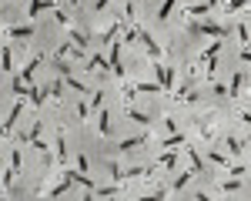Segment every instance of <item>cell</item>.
<instances>
[{"label":"cell","mask_w":251,"mask_h":201,"mask_svg":"<svg viewBox=\"0 0 251 201\" xmlns=\"http://www.w3.org/2000/svg\"><path fill=\"white\" fill-rule=\"evenodd\" d=\"M40 10H57V3H54V0H34V3H30V10H27V14H30V17H37Z\"/></svg>","instance_id":"ac0fdd59"},{"label":"cell","mask_w":251,"mask_h":201,"mask_svg":"<svg viewBox=\"0 0 251 201\" xmlns=\"http://www.w3.org/2000/svg\"><path fill=\"white\" fill-rule=\"evenodd\" d=\"M194 201H214V198L208 195V191H198V195H194Z\"/></svg>","instance_id":"f6af8a7d"},{"label":"cell","mask_w":251,"mask_h":201,"mask_svg":"<svg viewBox=\"0 0 251 201\" xmlns=\"http://www.w3.org/2000/svg\"><path fill=\"white\" fill-rule=\"evenodd\" d=\"M191 178H194V171H191V168H188V171H181V175H177V178L171 181V191H181V188H188V184H191Z\"/></svg>","instance_id":"9a60e30c"},{"label":"cell","mask_w":251,"mask_h":201,"mask_svg":"<svg viewBox=\"0 0 251 201\" xmlns=\"http://www.w3.org/2000/svg\"><path fill=\"white\" fill-rule=\"evenodd\" d=\"M198 30H201V34H211L214 40H221L225 34H228V27H225V24H214V20H208V24H201Z\"/></svg>","instance_id":"52a82bcc"},{"label":"cell","mask_w":251,"mask_h":201,"mask_svg":"<svg viewBox=\"0 0 251 201\" xmlns=\"http://www.w3.org/2000/svg\"><path fill=\"white\" fill-rule=\"evenodd\" d=\"M164 127H168V134H177V124H174V118H164Z\"/></svg>","instance_id":"b9f144b4"},{"label":"cell","mask_w":251,"mask_h":201,"mask_svg":"<svg viewBox=\"0 0 251 201\" xmlns=\"http://www.w3.org/2000/svg\"><path fill=\"white\" fill-rule=\"evenodd\" d=\"M168 191H154V195H148V198H137V201H164Z\"/></svg>","instance_id":"f35d334b"},{"label":"cell","mask_w":251,"mask_h":201,"mask_svg":"<svg viewBox=\"0 0 251 201\" xmlns=\"http://www.w3.org/2000/svg\"><path fill=\"white\" fill-rule=\"evenodd\" d=\"M10 168H14V171H20V168H24V154H20V148L10 154Z\"/></svg>","instance_id":"d6a6232c"},{"label":"cell","mask_w":251,"mask_h":201,"mask_svg":"<svg viewBox=\"0 0 251 201\" xmlns=\"http://www.w3.org/2000/svg\"><path fill=\"white\" fill-rule=\"evenodd\" d=\"M37 67H40V57H30L27 64H24V71H20L17 77L24 80V84H34V74H37Z\"/></svg>","instance_id":"8992f818"},{"label":"cell","mask_w":251,"mask_h":201,"mask_svg":"<svg viewBox=\"0 0 251 201\" xmlns=\"http://www.w3.org/2000/svg\"><path fill=\"white\" fill-rule=\"evenodd\" d=\"M214 3H218V0H208V7H214Z\"/></svg>","instance_id":"681fc988"},{"label":"cell","mask_w":251,"mask_h":201,"mask_svg":"<svg viewBox=\"0 0 251 201\" xmlns=\"http://www.w3.org/2000/svg\"><path fill=\"white\" fill-rule=\"evenodd\" d=\"M131 40H137V27H124V47H127Z\"/></svg>","instance_id":"d590c367"},{"label":"cell","mask_w":251,"mask_h":201,"mask_svg":"<svg viewBox=\"0 0 251 201\" xmlns=\"http://www.w3.org/2000/svg\"><path fill=\"white\" fill-rule=\"evenodd\" d=\"M40 131H44V124H40V121H37V124L30 127V141H37V138H40Z\"/></svg>","instance_id":"ab89813d"},{"label":"cell","mask_w":251,"mask_h":201,"mask_svg":"<svg viewBox=\"0 0 251 201\" xmlns=\"http://www.w3.org/2000/svg\"><path fill=\"white\" fill-rule=\"evenodd\" d=\"M7 34H10V37H30V34H34V24H30V20H27V24H14V27H7Z\"/></svg>","instance_id":"30bf717a"},{"label":"cell","mask_w":251,"mask_h":201,"mask_svg":"<svg viewBox=\"0 0 251 201\" xmlns=\"http://www.w3.org/2000/svg\"><path fill=\"white\" fill-rule=\"evenodd\" d=\"M137 40H141V44H144V50H148V57L154 60H161V54H164V50H161V44H157L154 37H151V34H148V30H137Z\"/></svg>","instance_id":"3957f363"},{"label":"cell","mask_w":251,"mask_h":201,"mask_svg":"<svg viewBox=\"0 0 251 201\" xmlns=\"http://www.w3.org/2000/svg\"><path fill=\"white\" fill-rule=\"evenodd\" d=\"M218 50H221V40L208 44V50H204V60H214V57H218Z\"/></svg>","instance_id":"4dcf8cb0"},{"label":"cell","mask_w":251,"mask_h":201,"mask_svg":"<svg viewBox=\"0 0 251 201\" xmlns=\"http://www.w3.org/2000/svg\"><path fill=\"white\" fill-rule=\"evenodd\" d=\"M151 141V134H137V138H124L121 141V151H134V148H144Z\"/></svg>","instance_id":"ba28073f"},{"label":"cell","mask_w":251,"mask_h":201,"mask_svg":"<svg viewBox=\"0 0 251 201\" xmlns=\"http://www.w3.org/2000/svg\"><path fill=\"white\" fill-rule=\"evenodd\" d=\"M184 144H188V141H184L181 131H177V134H168V138L161 141V148H164V151H171V148H184Z\"/></svg>","instance_id":"5bb4252c"},{"label":"cell","mask_w":251,"mask_h":201,"mask_svg":"<svg viewBox=\"0 0 251 201\" xmlns=\"http://www.w3.org/2000/svg\"><path fill=\"white\" fill-rule=\"evenodd\" d=\"M177 161H181V151H177V148H171V151H164V154L157 158V168H174Z\"/></svg>","instance_id":"8fae6325"},{"label":"cell","mask_w":251,"mask_h":201,"mask_svg":"<svg viewBox=\"0 0 251 201\" xmlns=\"http://www.w3.org/2000/svg\"><path fill=\"white\" fill-rule=\"evenodd\" d=\"M174 7H177V0H164V3H161V10H157V20H168Z\"/></svg>","instance_id":"cb8c5ba5"},{"label":"cell","mask_w":251,"mask_h":201,"mask_svg":"<svg viewBox=\"0 0 251 201\" xmlns=\"http://www.w3.org/2000/svg\"><path fill=\"white\" fill-rule=\"evenodd\" d=\"M245 50H251V44H248V47H245Z\"/></svg>","instance_id":"816d5d0a"},{"label":"cell","mask_w":251,"mask_h":201,"mask_svg":"<svg viewBox=\"0 0 251 201\" xmlns=\"http://www.w3.org/2000/svg\"><path fill=\"white\" fill-rule=\"evenodd\" d=\"M154 80L168 91V87H174V71H171V67H164V64L157 60V64H154Z\"/></svg>","instance_id":"277c9868"},{"label":"cell","mask_w":251,"mask_h":201,"mask_svg":"<svg viewBox=\"0 0 251 201\" xmlns=\"http://www.w3.org/2000/svg\"><path fill=\"white\" fill-rule=\"evenodd\" d=\"M54 17H57L64 27H71V20H67V14H64V10H54Z\"/></svg>","instance_id":"ee69618b"},{"label":"cell","mask_w":251,"mask_h":201,"mask_svg":"<svg viewBox=\"0 0 251 201\" xmlns=\"http://www.w3.org/2000/svg\"><path fill=\"white\" fill-rule=\"evenodd\" d=\"M124 114L134 121V124H144V127L151 124V114H144V111H137V107H124Z\"/></svg>","instance_id":"e0dca14e"},{"label":"cell","mask_w":251,"mask_h":201,"mask_svg":"<svg viewBox=\"0 0 251 201\" xmlns=\"http://www.w3.org/2000/svg\"><path fill=\"white\" fill-rule=\"evenodd\" d=\"M248 3H251V0H225V10H228V14H234V10H245Z\"/></svg>","instance_id":"4316f807"},{"label":"cell","mask_w":251,"mask_h":201,"mask_svg":"<svg viewBox=\"0 0 251 201\" xmlns=\"http://www.w3.org/2000/svg\"><path fill=\"white\" fill-rule=\"evenodd\" d=\"M44 94H47V87H37V84H30V94H27V100H30L34 107H40V104H44Z\"/></svg>","instance_id":"d6986e66"},{"label":"cell","mask_w":251,"mask_h":201,"mask_svg":"<svg viewBox=\"0 0 251 201\" xmlns=\"http://www.w3.org/2000/svg\"><path fill=\"white\" fill-rule=\"evenodd\" d=\"M188 161H191V171H201L204 164H201V154L194 151V148H188Z\"/></svg>","instance_id":"f1b7e54d"},{"label":"cell","mask_w":251,"mask_h":201,"mask_svg":"<svg viewBox=\"0 0 251 201\" xmlns=\"http://www.w3.org/2000/svg\"><path fill=\"white\" fill-rule=\"evenodd\" d=\"M211 124H214V114L201 118V138H211V134H214V127H211Z\"/></svg>","instance_id":"d4e9b609"},{"label":"cell","mask_w":251,"mask_h":201,"mask_svg":"<svg viewBox=\"0 0 251 201\" xmlns=\"http://www.w3.org/2000/svg\"><path fill=\"white\" fill-rule=\"evenodd\" d=\"M208 158H211L214 164H221V168H231V158H228V154H211V151H208Z\"/></svg>","instance_id":"1f68e13d"},{"label":"cell","mask_w":251,"mask_h":201,"mask_svg":"<svg viewBox=\"0 0 251 201\" xmlns=\"http://www.w3.org/2000/svg\"><path fill=\"white\" fill-rule=\"evenodd\" d=\"M54 151H57L60 161H67V141H64V131L57 134V144H54Z\"/></svg>","instance_id":"484cf974"},{"label":"cell","mask_w":251,"mask_h":201,"mask_svg":"<svg viewBox=\"0 0 251 201\" xmlns=\"http://www.w3.org/2000/svg\"><path fill=\"white\" fill-rule=\"evenodd\" d=\"M71 44H77V47H87V37H84L80 30H71Z\"/></svg>","instance_id":"836d02e7"},{"label":"cell","mask_w":251,"mask_h":201,"mask_svg":"<svg viewBox=\"0 0 251 201\" xmlns=\"http://www.w3.org/2000/svg\"><path fill=\"white\" fill-rule=\"evenodd\" d=\"M228 151H231L234 158H238V154H245V141H238V138H228Z\"/></svg>","instance_id":"83f0119b"},{"label":"cell","mask_w":251,"mask_h":201,"mask_svg":"<svg viewBox=\"0 0 251 201\" xmlns=\"http://www.w3.org/2000/svg\"><path fill=\"white\" fill-rule=\"evenodd\" d=\"M221 188H225V191H238V188H241V181H221Z\"/></svg>","instance_id":"74e56055"},{"label":"cell","mask_w":251,"mask_h":201,"mask_svg":"<svg viewBox=\"0 0 251 201\" xmlns=\"http://www.w3.org/2000/svg\"><path fill=\"white\" fill-rule=\"evenodd\" d=\"M241 84H245V74H238V71H234L231 84H228V94H231L234 100H238V94H241Z\"/></svg>","instance_id":"44dd1931"},{"label":"cell","mask_w":251,"mask_h":201,"mask_svg":"<svg viewBox=\"0 0 251 201\" xmlns=\"http://www.w3.org/2000/svg\"><path fill=\"white\" fill-rule=\"evenodd\" d=\"M14 175H17V171H14V168H7V171H3V181H0V184H3V188H14Z\"/></svg>","instance_id":"e575fe53"},{"label":"cell","mask_w":251,"mask_h":201,"mask_svg":"<svg viewBox=\"0 0 251 201\" xmlns=\"http://www.w3.org/2000/svg\"><path fill=\"white\" fill-rule=\"evenodd\" d=\"M117 191H121V184H97V188H94L97 198H114Z\"/></svg>","instance_id":"ffe728a7"},{"label":"cell","mask_w":251,"mask_h":201,"mask_svg":"<svg viewBox=\"0 0 251 201\" xmlns=\"http://www.w3.org/2000/svg\"><path fill=\"white\" fill-rule=\"evenodd\" d=\"M121 98H124V107H131V100L137 98V87H134V84H124V91H121Z\"/></svg>","instance_id":"603a6c76"},{"label":"cell","mask_w":251,"mask_h":201,"mask_svg":"<svg viewBox=\"0 0 251 201\" xmlns=\"http://www.w3.org/2000/svg\"><path fill=\"white\" fill-rule=\"evenodd\" d=\"M104 7H111V0H97V10H104Z\"/></svg>","instance_id":"bcb514c9"},{"label":"cell","mask_w":251,"mask_h":201,"mask_svg":"<svg viewBox=\"0 0 251 201\" xmlns=\"http://www.w3.org/2000/svg\"><path fill=\"white\" fill-rule=\"evenodd\" d=\"M111 71V60L104 57V54H94V57H87V71Z\"/></svg>","instance_id":"2e32d148"},{"label":"cell","mask_w":251,"mask_h":201,"mask_svg":"<svg viewBox=\"0 0 251 201\" xmlns=\"http://www.w3.org/2000/svg\"><path fill=\"white\" fill-rule=\"evenodd\" d=\"M238 37H241V44H245V47L251 44V37H248V27H245V24H238Z\"/></svg>","instance_id":"8d00e7d4"},{"label":"cell","mask_w":251,"mask_h":201,"mask_svg":"<svg viewBox=\"0 0 251 201\" xmlns=\"http://www.w3.org/2000/svg\"><path fill=\"white\" fill-rule=\"evenodd\" d=\"M80 201H94V191H91V195H84V198H80Z\"/></svg>","instance_id":"c3c4849f"},{"label":"cell","mask_w":251,"mask_h":201,"mask_svg":"<svg viewBox=\"0 0 251 201\" xmlns=\"http://www.w3.org/2000/svg\"><path fill=\"white\" fill-rule=\"evenodd\" d=\"M64 80H67V84L74 87V94H87V87H84V84H80V80L74 77V74H67V77H64Z\"/></svg>","instance_id":"f546056e"},{"label":"cell","mask_w":251,"mask_h":201,"mask_svg":"<svg viewBox=\"0 0 251 201\" xmlns=\"http://www.w3.org/2000/svg\"><path fill=\"white\" fill-rule=\"evenodd\" d=\"M134 87H137V94H161V91H164L157 80H137Z\"/></svg>","instance_id":"4fadbf2b"},{"label":"cell","mask_w":251,"mask_h":201,"mask_svg":"<svg viewBox=\"0 0 251 201\" xmlns=\"http://www.w3.org/2000/svg\"><path fill=\"white\" fill-rule=\"evenodd\" d=\"M104 201H114V198H104Z\"/></svg>","instance_id":"f5cc1de1"},{"label":"cell","mask_w":251,"mask_h":201,"mask_svg":"<svg viewBox=\"0 0 251 201\" xmlns=\"http://www.w3.org/2000/svg\"><path fill=\"white\" fill-rule=\"evenodd\" d=\"M234 118L245 121V124H251V111H234Z\"/></svg>","instance_id":"7bdbcfd3"},{"label":"cell","mask_w":251,"mask_h":201,"mask_svg":"<svg viewBox=\"0 0 251 201\" xmlns=\"http://www.w3.org/2000/svg\"><path fill=\"white\" fill-rule=\"evenodd\" d=\"M24 100H27V98H17V104L10 107V114H7V121L0 124V138H10V134H14V124H17L20 111H24Z\"/></svg>","instance_id":"7a4b0ae2"},{"label":"cell","mask_w":251,"mask_h":201,"mask_svg":"<svg viewBox=\"0 0 251 201\" xmlns=\"http://www.w3.org/2000/svg\"><path fill=\"white\" fill-rule=\"evenodd\" d=\"M241 60H248V64H251V50H241Z\"/></svg>","instance_id":"7dc6e473"},{"label":"cell","mask_w":251,"mask_h":201,"mask_svg":"<svg viewBox=\"0 0 251 201\" xmlns=\"http://www.w3.org/2000/svg\"><path fill=\"white\" fill-rule=\"evenodd\" d=\"M0 201H7V198H3V195H0Z\"/></svg>","instance_id":"f907efd6"},{"label":"cell","mask_w":251,"mask_h":201,"mask_svg":"<svg viewBox=\"0 0 251 201\" xmlns=\"http://www.w3.org/2000/svg\"><path fill=\"white\" fill-rule=\"evenodd\" d=\"M97 131H100V138H107V134H111V114H107V107H100V111H97Z\"/></svg>","instance_id":"9c48e42d"},{"label":"cell","mask_w":251,"mask_h":201,"mask_svg":"<svg viewBox=\"0 0 251 201\" xmlns=\"http://www.w3.org/2000/svg\"><path fill=\"white\" fill-rule=\"evenodd\" d=\"M0 67L7 74H14V47H0Z\"/></svg>","instance_id":"7c38bea8"},{"label":"cell","mask_w":251,"mask_h":201,"mask_svg":"<svg viewBox=\"0 0 251 201\" xmlns=\"http://www.w3.org/2000/svg\"><path fill=\"white\" fill-rule=\"evenodd\" d=\"M107 47H111V50H107V60H111V74L124 80V74H127V71H124V64H121V50H124V44H121V40H114V44H107Z\"/></svg>","instance_id":"6da1fadb"},{"label":"cell","mask_w":251,"mask_h":201,"mask_svg":"<svg viewBox=\"0 0 251 201\" xmlns=\"http://www.w3.org/2000/svg\"><path fill=\"white\" fill-rule=\"evenodd\" d=\"M124 27H131V24H127V20H114V24H111V27L100 34V44H104V47H107V44H114V37L124 30Z\"/></svg>","instance_id":"5b68a950"},{"label":"cell","mask_w":251,"mask_h":201,"mask_svg":"<svg viewBox=\"0 0 251 201\" xmlns=\"http://www.w3.org/2000/svg\"><path fill=\"white\" fill-rule=\"evenodd\" d=\"M50 98L60 100V80H54V84H50Z\"/></svg>","instance_id":"60d3db41"},{"label":"cell","mask_w":251,"mask_h":201,"mask_svg":"<svg viewBox=\"0 0 251 201\" xmlns=\"http://www.w3.org/2000/svg\"><path fill=\"white\" fill-rule=\"evenodd\" d=\"M248 100H251V98H248Z\"/></svg>","instance_id":"db71d44e"},{"label":"cell","mask_w":251,"mask_h":201,"mask_svg":"<svg viewBox=\"0 0 251 201\" xmlns=\"http://www.w3.org/2000/svg\"><path fill=\"white\" fill-rule=\"evenodd\" d=\"M107 171H111V178H114V184H121V188H124V168H121L117 161H111V164H107Z\"/></svg>","instance_id":"7402d4cb"}]
</instances>
